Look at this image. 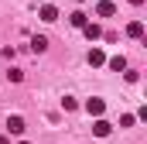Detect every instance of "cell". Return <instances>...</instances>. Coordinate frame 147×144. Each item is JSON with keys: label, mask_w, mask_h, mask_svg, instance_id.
Instances as JSON below:
<instances>
[{"label": "cell", "mask_w": 147, "mask_h": 144, "mask_svg": "<svg viewBox=\"0 0 147 144\" xmlns=\"http://www.w3.org/2000/svg\"><path fill=\"white\" fill-rule=\"evenodd\" d=\"M82 35L89 38V41H96V38H103V28H99V24H86V28H82Z\"/></svg>", "instance_id": "30bf717a"}, {"label": "cell", "mask_w": 147, "mask_h": 144, "mask_svg": "<svg viewBox=\"0 0 147 144\" xmlns=\"http://www.w3.org/2000/svg\"><path fill=\"white\" fill-rule=\"evenodd\" d=\"M130 3H134V7H140V3H144V0H130Z\"/></svg>", "instance_id": "2e32d148"}, {"label": "cell", "mask_w": 147, "mask_h": 144, "mask_svg": "<svg viewBox=\"0 0 147 144\" xmlns=\"http://www.w3.org/2000/svg\"><path fill=\"white\" fill-rule=\"evenodd\" d=\"M96 14H99V17H113V14H116V3H110V0H103V3L96 7Z\"/></svg>", "instance_id": "52a82bcc"}, {"label": "cell", "mask_w": 147, "mask_h": 144, "mask_svg": "<svg viewBox=\"0 0 147 144\" xmlns=\"http://www.w3.org/2000/svg\"><path fill=\"white\" fill-rule=\"evenodd\" d=\"M110 3H116V0H110Z\"/></svg>", "instance_id": "ac0fdd59"}, {"label": "cell", "mask_w": 147, "mask_h": 144, "mask_svg": "<svg viewBox=\"0 0 147 144\" xmlns=\"http://www.w3.org/2000/svg\"><path fill=\"white\" fill-rule=\"evenodd\" d=\"M86 113L99 120V117L106 113V100H99V96H92V100H86Z\"/></svg>", "instance_id": "6da1fadb"}, {"label": "cell", "mask_w": 147, "mask_h": 144, "mask_svg": "<svg viewBox=\"0 0 147 144\" xmlns=\"http://www.w3.org/2000/svg\"><path fill=\"white\" fill-rule=\"evenodd\" d=\"M45 48H48V38H45V35H34V38H31V52H34V55H41Z\"/></svg>", "instance_id": "8992f818"}, {"label": "cell", "mask_w": 147, "mask_h": 144, "mask_svg": "<svg viewBox=\"0 0 147 144\" xmlns=\"http://www.w3.org/2000/svg\"><path fill=\"white\" fill-rule=\"evenodd\" d=\"M89 65H92V69L106 65V55H103V48H89Z\"/></svg>", "instance_id": "5b68a950"}, {"label": "cell", "mask_w": 147, "mask_h": 144, "mask_svg": "<svg viewBox=\"0 0 147 144\" xmlns=\"http://www.w3.org/2000/svg\"><path fill=\"white\" fill-rule=\"evenodd\" d=\"M127 35L130 38H144V21H130L127 24Z\"/></svg>", "instance_id": "ba28073f"}, {"label": "cell", "mask_w": 147, "mask_h": 144, "mask_svg": "<svg viewBox=\"0 0 147 144\" xmlns=\"http://www.w3.org/2000/svg\"><path fill=\"white\" fill-rule=\"evenodd\" d=\"M21 144H28V141H21Z\"/></svg>", "instance_id": "d6986e66"}, {"label": "cell", "mask_w": 147, "mask_h": 144, "mask_svg": "<svg viewBox=\"0 0 147 144\" xmlns=\"http://www.w3.org/2000/svg\"><path fill=\"white\" fill-rule=\"evenodd\" d=\"M69 21H72V28H86V24H89V17H86L82 10H72V14H69Z\"/></svg>", "instance_id": "9c48e42d"}, {"label": "cell", "mask_w": 147, "mask_h": 144, "mask_svg": "<svg viewBox=\"0 0 147 144\" xmlns=\"http://www.w3.org/2000/svg\"><path fill=\"white\" fill-rule=\"evenodd\" d=\"M134 120H137L134 113H123V117H120V127H134Z\"/></svg>", "instance_id": "5bb4252c"}, {"label": "cell", "mask_w": 147, "mask_h": 144, "mask_svg": "<svg viewBox=\"0 0 147 144\" xmlns=\"http://www.w3.org/2000/svg\"><path fill=\"white\" fill-rule=\"evenodd\" d=\"M75 3H86V0H75Z\"/></svg>", "instance_id": "e0dca14e"}, {"label": "cell", "mask_w": 147, "mask_h": 144, "mask_svg": "<svg viewBox=\"0 0 147 144\" xmlns=\"http://www.w3.org/2000/svg\"><path fill=\"white\" fill-rule=\"evenodd\" d=\"M7 79H10V82H21V79H24V72H21V69H7Z\"/></svg>", "instance_id": "7c38bea8"}, {"label": "cell", "mask_w": 147, "mask_h": 144, "mask_svg": "<svg viewBox=\"0 0 147 144\" xmlns=\"http://www.w3.org/2000/svg\"><path fill=\"white\" fill-rule=\"evenodd\" d=\"M106 65H110L113 72H123L127 69V58H123V55H113V58H106Z\"/></svg>", "instance_id": "8fae6325"}, {"label": "cell", "mask_w": 147, "mask_h": 144, "mask_svg": "<svg viewBox=\"0 0 147 144\" xmlns=\"http://www.w3.org/2000/svg\"><path fill=\"white\" fill-rule=\"evenodd\" d=\"M7 130L21 137V134H24V117H17V113H14V117H7Z\"/></svg>", "instance_id": "277c9868"}, {"label": "cell", "mask_w": 147, "mask_h": 144, "mask_svg": "<svg viewBox=\"0 0 147 144\" xmlns=\"http://www.w3.org/2000/svg\"><path fill=\"white\" fill-rule=\"evenodd\" d=\"M110 130H113V124L106 120V117H99V120H92V134H96V137H110Z\"/></svg>", "instance_id": "7a4b0ae2"}, {"label": "cell", "mask_w": 147, "mask_h": 144, "mask_svg": "<svg viewBox=\"0 0 147 144\" xmlns=\"http://www.w3.org/2000/svg\"><path fill=\"white\" fill-rule=\"evenodd\" d=\"M0 144H10V137H7V134H0Z\"/></svg>", "instance_id": "9a60e30c"}, {"label": "cell", "mask_w": 147, "mask_h": 144, "mask_svg": "<svg viewBox=\"0 0 147 144\" xmlns=\"http://www.w3.org/2000/svg\"><path fill=\"white\" fill-rule=\"evenodd\" d=\"M38 17H41V21H45V24H55V21H58V7H55V3H45V7H41V14H38Z\"/></svg>", "instance_id": "3957f363"}, {"label": "cell", "mask_w": 147, "mask_h": 144, "mask_svg": "<svg viewBox=\"0 0 147 144\" xmlns=\"http://www.w3.org/2000/svg\"><path fill=\"white\" fill-rule=\"evenodd\" d=\"M79 103H75V96H62V110H75Z\"/></svg>", "instance_id": "4fadbf2b"}]
</instances>
